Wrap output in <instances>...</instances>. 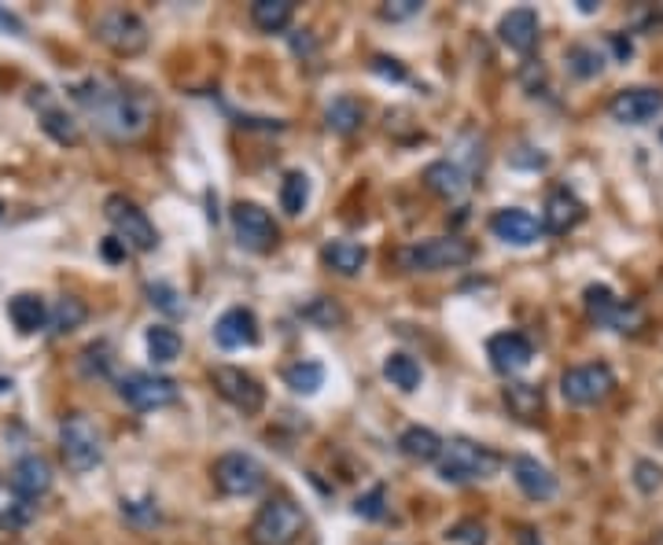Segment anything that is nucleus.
Segmentation results:
<instances>
[{
	"mask_svg": "<svg viewBox=\"0 0 663 545\" xmlns=\"http://www.w3.org/2000/svg\"><path fill=\"white\" fill-rule=\"evenodd\" d=\"M229 221H233V236H236V244L244 251L266 255V251L277 247L280 229H277V221H274V214H269L266 207L244 204V199H240V204L229 210Z\"/></svg>",
	"mask_w": 663,
	"mask_h": 545,
	"instance_id": "f8f14e48",
	"label": "nucleus"
},
{
	"mask_svg": "<svg viewBox=\"0 0 663 545\" xmlns=\"http://www.w3.org/2000/svg\"><path fill=\"white\" fill-rule=\"evenodd\" d=\"M30 520H34V505L23 501V498H15V501H12V509H4V512H0V527H4V531L26 527Z\"/></svg>",
	"mask_w": 663,
	"mask_h": 545,
	"instance_id": "58836bf2",
	"label": "nucleus"
},
{
	"mask_svg": "<svg viewBox=\"0 0 663 545\" xmlns=\"http://www.w3.org/2000/svg\"><path fill=\"white\" fill-rule=\"evenodd\" d=\"M582 302H586V314L594 325L612 328V332H638L645 325V314L635 306V302L616 299V291L605 285H590L582 291Z\"/></svg>",
	"mask_w": 663,
	"mask_h": 545,
	"instance_id": "9b49d317",
	"label": "nucleus"
},
{
	"mask_svg": "<svg viewBox=\"0 0 663 545\" xmlns=\"http://www.w3.org/2000/svg\"><path fill=\"white\" fill-rule=\"evenodd\" d=\"M660 15H663V4H660Z\"/></svg>",
	"mask_w": 663,
	"mask_h": 545,
	"instance_id": "09e8293b",
	"label": "nucleus"
},
{
	"mask_svg": "<svg viewBox=\"0 0 663 545\" xmlns=\"http://www.w3.org/2000/svg\"><path fill=\"white\" fill-rule=\"evenodd\" d=\"M310 204V177L303 170H288L284 181H280V210L288 218H299Z\"/></svg>",
	"mask_w": 663,
	"mask_h": 545,
	"instance_id": "7c9ffc66",
	"label": "nucleus"
},
{
	"mask_svg": "<svg viewBox=\"0 0 663 545\" xmlns=\"http://www.w3.org/2000/svg\"><path fill=\"white\" fill-rule=\"evenodd\" d=\"M214 343L221 350H244V347H255L258 343V317L251 314L247 306H233L225 310L218 321H214Z\"/></svg>",
	"mask_w": 663,
	"mask_h": 545,
	"instance_id": "a211bd4d",
	"label": "nucleus"
},
{
	"mask_svg": "<svg viewBox=\"0 0 663 545\" xmlns=\"http://www.w3.org/2000/svg\"><path fill=\"white\" fill-rule=\"evenodd\" d=\"M12 490L15 498L23 501H42L48 490H53V464H48L42 453H26V457L15 461L12 468Z\"/></svg>",
	"mask_w": 663,
	"mask_h": 545,
	"instance_id": "dca6fc26",
	"label": "nucleus"
},
{
	"mask_svg": "<svg viewBox=\"0 0 663 545\" xmlns=\"http://www.w3.org/2000/svg\"><path fill=\"white\" fill-rule=\"evenodd\" d=\"M148 299H152V306H159L163 314L170 317H181L185 314V299L177 295L174 285H166V280H159V285H148Z\"/></svg>",
	"mask_w": 663,
	"mask_h": 545,
	"instance_id": "e433bc0d",
	"label": "nucleus"
},
{
	"mask_svg": "<svg viewBox=\"0 0 663 545\" xmlns=\"http://www.w3.org/2000/svg\"><path fill=\"white\" fill-rule=\"evenodd\" d=\"M490 232H495L498 240H505V244H512V247H531V244H538V236L546 229H542V221L531 214V210L505 207V210H498V214L490 218Z\"/></svg>",
	"mask_w": 663,
	"mask_h": 545,
	"instance_id": "f3484780",
	"label": "nucleus"
},
{
	"mask_svg": "<svg viewBox=\"0 0 663 545\" xmlns=\"http://www.w3.org/2000/svg\"><path fill=\"white\" fill-rule=\"evenodd\" d=\"M48 314H53V310L45 306L42 295H30V291H23V295L8 299V317H12L15 332H23V336H34V332H42L48 325Z\"/></svg>",
	"mask_w": 663,
	"mask_h": 545,
	"instance_id": "b1692460",
	"label": "nucleus"
},
{
	"mask_svg": "<svg viewBox=\"0 0 663 545\" xmlns=\"http://www.w3.org/2000/svg\"><path fill=\"white\" fill-rule=\"evenodd\" d=\"M210 476H214V487L225 494V498H251V494H258L266 487L263 461L251 457L244 450L221 453L214 461V468H210Z\"/></svg>",
	"mask_w": 663,
	"mask_h": 545,
	"instance_id": "6e6552de",
	"label": "nucleus"
},
{
	"mask_svg": "<svg viewBox=\"0 0 663 545\" xmlns=\"http://www.w3.org/2000/svg\"><path fill=\"white\" fill-rule=\"evenodd\" d=\"M42 129L56 140V144H78V140H82V126H78V118L67 115V107H59V104L42 107Z\"/></svg>",
	"mask_w": 663,
	"mask_h": 545,
	"instance_id": "c756f323",
	"label": "nucleus"
},
{
	"mask_svg": "<svg viewBox=\"0 0 663 545\" xmlns=\"http://www.w3.org/2000/svg\"><path fill=\"white\" fill-rule=\"evenodd\" d=\"M501 402H505V409L512 413V417L524 420V424H535L542 417V409H546V395H542V387L538 383H524V380L509 383V387L501 391Z\"/></svg>",
	"mask_w": 663,
	"mask_h": 545,
	"instance_id": "5701e85b",
	"label": "nucleus"
},
{
	"mask_svg": "<svg viewBox=\"0 0 663 545\" xmlns=\"http://www.w3.org/2000/svg\"><path fill=\"white\" fill-rule=\"evenodd\" d=\"M398 450H402V457L420 461V464H431V461H439L442 439H439L431 428H420V424H414V428H406V431L398 436Z\"/></svg>",
	"mask_w": 663,
	"mask_h": 545,
	"instance_id": "bb28decb",
	"label": "nucleus"
},
{
	"mask_svg": "<svg viewBox=\"0 0 663 545\" xmlns=\"http://www.w3.org/2000/svg\"><path fill=\"white\" fill-rule=\"evenodd\" d=\"M78 366H82V376H89V380H107L111 376V366H115V358H111L107 343L100 339V343H89V347L82 350Z\"/></svg>",
	"mask_w": 663,
	"mask_h": 545,
	"instance_id": "f704fd0d",
	"label": "nucleus"
},
{
	"mask_svg": "<svg viewBox=\"0 0 663 545\" xmlns=\"http://www.w3.org/2000/svg\"><path fill=\"white\" fill-rule=\"evenodd\" d=\"M384 376L391 380V387L406 391V395H414V391L420 387V380H424V372H420L417 358L409 355H387L384 361Z\"/></svg>",
	"mask_w": 663,
	"mask_h": 545,
	"instance_id": "2f4dec72",
	"label": "nucleus"
},
{
	"mask_svg": "<svg viewBox=\"0 0 663 545\" xmlns=\"http://www.w3.org/2000/svg\"><path fill=\"white\" fill-rule=\"evenodd\" d=\"M516 542H520V545H546V542H542V534H538L535 527H520Z\"/></svg>",
	"mask_w": 663,
	"mask_h": 545,
	"instance_id": "49530a36",
	"label": "nucleus"
},
{
	"mask_svg": "<svg viewBox=\"0 0 663 545\" xmlns=\"http://www.w3.org/2000/svg\"><path fill=\"white\" fill-rule=\"evenodd\" d=\"M424 188L431 196L454 204V199H461L472 188V174L457 163V159H439V163H431L424 170Z\"/></svg>",
	"mask_w": 663,
	"mask_h": 545,
	"instance_id": "4be33fe9",
	"label": "nucleus"
},
{
	"mask_svg": "<svg viewBox=\"0 0 663 545\" xmlns=\"http://www.w3.org/2000/svg\"><path fill=\"white\" fill-rule=\"evenodd\" d=\"M579 12L594 15V12H597V4H594V0H579Z\"/></svg>",
	"mask_w": 663,
	"mask_h": 545,
	"instance_id": "de8ad7c7",
	"label": "nucleus"
},
{
	"mask_svg": "<svg viewBox=\"0 0 663 545\" xmlns=\"http://www.w3.org/2000/svg\"><path fill=\"white\" fill-rule=\"evenodd\" d=\"M635 483H638L641 494H656L663 487V468L652 461H638L635 464Z\"/></svg>",
	"mask_w": 663,
	"mask_h": 545,
	"instance_id": "4c0bfd02",
	"label": "nucleus"
},
{
	"mask_svg": "<svg viewBox=\"0 0 663 545\" xmlns=\"http://www.w3.org/2000/svg\"><path fill=\"white\" fill-rule=\"evenodd\" d=\"M303 317L317 321L321 328H332V325H339V321H344V310H339V306H332L328 299H317L314 306H306V310H303Z\"/></svg>",
	"mask_w": 663,
	"mask_h": 545,
	"instance_id": "ea45409f",
	"label": "nucleus"
},
{
	"mask_svg": "<svg viewBox=\"0 0 663 545\" xmlns=\"http://www.w3.org/2000/svg\"><path fill=\"white\" fill-rule=\"evenodd\" d=\"M660 111H663V93L660 89H649V85L619 89L608 104V115L616 118L619 126H649Z\"/></svg>",
	"mask_w": 663,
	"mask_h": 545,
	"instance_id": "4468645a",
	"label": "nucleus"
},
{
	"mask_svg": "<svg viewBox=\"0 0 663 545\" xmlns=\"http://www.w3.org/2000/svg\"><path fill=\"white\" fill-rule=\"evenodd\" d=\"M177 395H181L177 380L159 376V372H126V376H118V398L137 413L174 406Z\"/></svg>",
	"mask_w": 663,
	"mask_h": 545,
	"instance_id": "1a4fd4ad",
	"label": "nucleus"
},
{
	"mask_svg": "<svg viewBox=\"0 0 663 545\" xmlns=\"http://www.w3.org/2000/svg\"><path fill=\"white\" fill-rule=\"evenodd\" d=\"M96 42L111 48L115 56H140L148 48V26L137 12H126V8H107V12L96 15L93 23Z\"/></svg>",
	"mask_w": 663,
	"mask_h": 545,
	"instance_id": "423d86ee",
	"label": "nucleus"
},
{
	"mask_svg": "<svg viewBox=\"0 0 663 545\" xmlns=\"http://www.w3.org/2000/svg\"><path fill=\"white\" fill-rule=\"evenodd\" d=\"M0 30L12 37H26V23L15 12H8V8H0Z\"/></svg>",
	"mask_w": 663,
	"mask_h": 545,
	"instance_id": "c03bdc74",
	"label": "nucleus"
},
{
	"mask_svg": "<svg viewBox=\"0 0 663 545\" xmlns=\"http://www.w3.org/2000/svg\"><path fill=\"white\" fill-rule=\"evenodd\" d=\"M487 358L498 376H516L535 361V347H531L524 332H498V336L487 339Z\"/></svg>",
	"mask_w": 663,
	"mask_h": 545,
	"instance_id": "2eb2a0df",
	"label": "nucleus"
},
{
	"mask_svg": "<svg viewBox=\"0 0 663 545\" xmlns=\"http://www.w3.org/2000/svg\"><path fill=\"white\" fill-rule=\"evenodd\" d=\"M373 70L384 78H395V82H406V70L398 67V59H387V56H376L373 59Z\"/></svg>",
	"mask_w": 663,
	"mask_h": 545,
	"instance_id": "37998d69",
	"label": "nucleus"
},
{
	"mask_svg": "<svg viewBox=\"0 0 663 545\" xmlns=\"http://www.w3.org/2000/svg\"><path fill=\"white\" fill-rule=\"evenodd\" d=\"M361 123H365V107H361V100H354V96H336V100H332V104L325 107V126H328L336 137L358 134Z\"/></svg>",
	"mask_w": 663,
	"mask_h": 545,
	"instance_id": "a878e982",
	"label": "nucleus"
},
{
	"mask_svg": "<svg viewBox=\"0 0 663 545\" xmlns=\"http://www.w3.org/2000/svg\"><path fill=\"white\" fill-rule=\"evenodd\" d=\"M384 498H387V490L384 487H373V490L365 494V498H358L354 512H358V517H365V520H380V517H384Z\"/></svg>",
	"mask_w": 663,
	"mask_h": 545,
	"instance_id": "a19ab883",
	"label": "nucleus"
},
{
	"mask_svg": "<svg viewBox=\"0 0 663 545\" xmlns=\"http://www.w3.org/2000/svg\"><path fill=\"white\" fill-rule=\"evenodd\" d=\"M70 100L85 111L96 123L100 134L111 140H133L148 129L152 118V104L133 89L111 82V78H85V82L70 85Z\"/></svg>",
	"mask_w": 663,
	"mask_h": 545,
	"instance_id": "f257e3e1",
	"label": "nucleus"
},
{
	"mask_svg": "<svg viewBox=\"0 0 663 545\" xmlns=\"http://www.w3.org/2000/svg\"><path fill=\"white\" fill-rule=\"evenodd\" d=\"M321 258H325V266L332 272H339V277H358L369 262V251L354 244V240H332V244H325V251H321Z\"/></svg>",
	"mask_w": 663,
	"mask_h": 545,
	"instance_id": "393cba45",
	"label": "nucleus"
},
{
	"mask_svg": "<svg viewBox=\"0 0 663 545\" xmlns=\"http://www.w3.org/2000/svg\"><path fill=\"white\" fill-rule=\"evenodd\" d=\"M126 244H123V240H118V236H111V240H104V255L111 258V262H118V258H126Z\"/></svg>",
	"mask_w": 663,
	"mask_h": 545,
	"instance_id": "a18cd8bd",
	"label": "nucleus"
},
{
	"mask_svg": "<svg viewBox=\"0 0 663 545\" xmlns=\"http://www.w3.org/2000/svg\"><path fill=\"white\" fill-rule=\"evenodd\" d=\"M306 531V517L291 498H274L251 520V542L255 545H295Z\"/></svg>",
	"mask_w": 663,
	"mask_h": 545,
	"instance_id": "39448f33",
	"label": "nucleus"
},
{
	"mask_svg": "<svg viewBox=\"0 0 663 545\" xmlns=\"http://www.w3.org/2000/svg\"><path fill=\"white\" fill-rule=\"evenodd\" d=\"M85 317H89V306H85V302L74 299V295H67V299H59L56 310L48 314V325H53L56 336H67V332L82 328Z\"/></svg>",
	"mask_w": 663,
	"mask_h": 545,
	"instance_id": "72a5a7b5",
	"label": "nucleus"
},
{
	"mask_svg": "<svg viewBox=\"0 0 663 545\" xmlns=\"http://www.w3.org/2000/svg\"><path fill=\"white\" fill-rule=\"evenodd\" d=\"M210 383H214V391L229 402V406L247 413V417L266 406V387L251 376V372L236 369V366H214V372H210Z\"/></svg>",
	"mask_w": 663,
	"mask_h": 545,
	"instance_id": "ddd939ff",
	"label": "nucleus"
},
{
	"mask_svg": "<svg viewBox=\"0 0 663 545\" xmlns=\"http://www.w3.org/2000/svg\"><path fill=\"white\" fill-rule=\"evenodd\" d=\"M582 218H586V207H582V199L575 192L568 188H552L546 196V214H542V229L552 232V236H565L575 225H582Z\"/></svg>",
	"mask_w": 663,
	"mask_h": 545,
	"instance_id": "412c9836",
	"label": "nucleus"
},
{
	"mask_svg": "<svg viewBox=\"0 0 663 545\" xmlns=\"http://www.w3.org/2000/svg\"><path fill=\"white\" fill-rule=\"evenodd\" d=\"M148 358L155 361V366H174V361L181 358V350H185V343H181V332L170 328V325H155L148 328Z\"/></svg>",
	"mask_w": 663,
	"mask_h": 545,
	"instance_id": "c85d7f7f",
	"label": "nucleus"
},
{
	"mask_svg": "<svg viewBox=\"0 0 663 545\" xmlns=\"http://www.w3.org/2000/svg\"><path fill=\"white\" fill-rule=\"evenodd\" d=\"M284 383L295 395H314V391L325 387V366L321 361H295V366L284 369Z\"/></svg>",
	"mask_w": 663,
	"mask_h": 545,
	"instance_id": "473e14b6",
	"label": "nucleus"
},
{
	"mask_svg": "<svg viewBox=\"0 0 663 545\" xmlns=\"http://www.w3.org/2000/svg\"><path fill=\"white\" fill-rule=\"evenodd\" d=\"M538 30L542 26H538V12H535V8H512V12L501 15L498 37H501V45L512 48V53L527 56L531 48L538 45Z\"/></svg>",
	"mask_w": 663,
	"mask_h": 545,
	"instance_id": "aec40b11",
	"label": "nucleus"
},
{
	"mask_svg": "<svg viewBox=\"0 0 663 545\" xmlns=\"http://www.w3.org/2000/svg\"><path fill=\"white\" fill-rule=\"evenodd\" d=\"M476 258V247L461 236H431L424 244L402 247L398 266L409 272H442V269H465Z\"/></svg>",
	"mask_w": 663,
	"mask_h": 545,
	"instance_id": "7ed1b4c3",
	"label": "nucleus"
},
{
	"mask_svg": "<svg viewBox=\"0 0 663 545\" xmlns=\"http://www.w3.org/2000/svg\"><path fill=\"white\" fill-rule=\"evenodd\" d=\"M435 464H439V476L446 483H484L501 472V453L484 447V442L450 439L442 442V453Z\"/></svg>",
	"mask_w": 663,
	"mask_h": 545,
	"instance_id": "f03ea898",
	"label": "nucleus"
},
{
	"mask_svg": "<svg viewBox=\"0 0 663 545\" xmlns=\"http://www.w3.org/2000/svg\"><path fill=\"white\" fill-rule=\"evenodd\" d=\"M601 67H605V59H601L597 48H590V45H571L568 48V70L575 78H597Z\"/></svg>",
	"mask_w": 663,
	"mask_h": 545,
	"instance_id": "c9c22d12",
	"label": "nucleus"
},
{
	"mask_svg": "<svg viewBox=\"0 0 663 545\" xmlns=\"http://www.w3.org/2000/svg\"><path fill=\"white\" fill-rule=\"evenodd\" d=\"M104 214H107V225L115 229V236L123 240L129 251L148 255V251L159 247V232L152 225V218H148L144 207L133 204L129 196H107Z\"/></svg>",
	"mask_w": 663,
	"mask_h": 545,
	"instance_id": "0eeeda50",
	"label": "nucleus"
},
{
	"mask_svg": "<svg viewBox=\"0 0 663 545\" xmlns=\"http://www.w3.org/2000/svg\"><path fill=\"white\" fill-rule=\"evenodd\" d=\"M420 0H395V4H384L380 8V19H387V23H402V19H414L420 15Z\"/></svg>",
	"mask_w": 663,
	"mask_h": 545,
	"instance_id": "79ce46f5",
	"label": "nucleus"
},
{
	"mask_svg": "<svg viewBox=\"0 0 663 545\" xmlns=\"http://www.w3.org/2000/svg\"><path fill=\"white\" fill-rule=\"evenodd\" d=\"M509 468H512V483L524 490V498H531V501L557 498V476H552V472L542 461L524 457V453H520V457L509 461Z\"/></svg>",
	"mask_w": 663,
	"mask_h": 545,
	"instance_id": "6ab92c4d",
	"label": "nucleus"
},
{
	"mask_svg": "<svg viewBox=\"0 0 663 545\" xmlns=\"http://www.w3.org/2000/svg\"><path fill=\"white\" fill-rule=\"evenodd\" d=\"M612 391H616V372H612L605 361L571 366L565 369V376H560V395H565L571 406H597Z\"/></svg>",
	"mask_w": 663,
	"mask_h": 545,
	"instance_id": "9d476101",
	"label": "nucleus"
},
{
	"mask_svg": "<svg viewBox=\"0 0 663 545\" xmlns=\"http://www.w3.org/2000/svg\"><path fill=\"white\" fill-rule=\"evenodd\" d=\"M59 453H63V464L78 476L93 472L100 461H104V436L85 413H70L59 424Z\"/></svg>",
	"mask_w": 663,
	"mask_h": 545,
	"instance_id": "20e7f679",
	"label": "nucleus"
},
{
	"mask_svg": "<svg viewBox=\"0 0 663 545\" xmlns=\"http://www.w3.org/2000/svg\"><path fill=\"white\" fill-rule=\"evenodd\" d=\"M295 19V4L291 0H255L251 4V23H255L263 34H280V30L291 26Z\"/></svg>",
	"mask_w": 663,
	"mask_h": 545,
	"instance_id": "cd10ccee",
	"label": "nucleus"
}]
</instances>
